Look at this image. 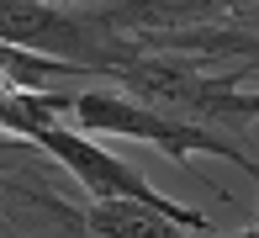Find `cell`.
<instances>
[{
    "instance_id": "cell-5",
    "label": "cell",
    "mask_w": 259,
    "mask_h": 238,
    "mask_svg": "<svg viewBox=\"0 0 259 238\" xmlns=\"http://www.w3.org/2000/svg\"><path fill=\"white\" fill-rule=\"evenodd\" d=\"M85 228L101 233V238H175V233H191L164 207H148V201H133V196H96L85 207Z\"/></svg>"
},
{
    "instance_id": "cell-1",
    "label": "cell",
    "mask_w": 259,
    "mask_h": 238,
    "mask_svg": "<svg viewBox=\"0 0 259 238\" xmlns=\"http://www.w3.org/2000/svg\"><path fill=\"white\" fill-rule=\"evenodd\" d=\"M69 122L85 127L96 138H133V143H154L159 153H169L175 164H191V153H211V159H228L238 164L243 175L259 185V159L249 153V143L222 133V127H206V122H191V116H175V111H159V106L138 101L127 90H74V111Z\"/></svg>"
},
{
    "instance_id": "cell-3",
    "label": "cell",
    "mask_w": 259,
    "mask_h": 238,
    "mask_svg": "<svg viewBox=\"0 0 259 238\" xmlns=\"http://www.w3.org/2000/svg\"><path fill=\"white\" fill-rule=\"evenodd\" d=\"M74 175L42 143L0 133V233H90Z\"/></svg>"
},
{
    "instance_id": "cell-7",
    "label": "cell",
    "mask_w": 259,
    "mask_h": 238,
    "mask_svg": "<svg viewBox=\"0 0 259 238\" xmlns=\"http://www.w3.org/2000/svg\"><path fill=\"white\" fill-rule=\"evenodd\" d=\"M58 80H85V74H79L74 64H64V58L0 43V85H58Z\"/></svg>"
},
{
    "instance_id": "cell-2",
    "label": "cell",
    "mask_w": 259,
    "mask_h": 238,
    "mask_svg": "<svg viewBox=\"0 0 259 238\" xmlns=\"http://www.w3.org/2000/svg\"><path fill=\"white\" fill-rule=\"evenodd\" d=\"M0 43L32 48L74 64L85 80H111L138 53V37L116 32L90 11V0H0Z\"/></svg>"
},
{
    "instance_id": "cell-4",
    "label": "cell",
    "mask_w": 259,
    "mask_h": 238,
    "mask_svg": "<svg viewBox=\"0 0 259 238\" xmlns=\"http://www.w3.org/2000/svg\"><path fill=\"white\" fill-rule=\"evenodd\" d=\"M32 143H42V148H48L53 159L64 164L69 175H74V185L85 190L90 201H96V196H133V201H148V207H164L169 217H180L191 233H217L196 207H180L175 196L154 190V185H148L127 159H116L111 148H101L96 133H85V127H74V122H53V127H42Z\"/></svg>"
},
{
    "instance_id": "cell-6",
    "label": "cell",
    "mask_w": 259,
    "mask_h": 238,
    "mask_svg": "<svg viewBox=\"0 0 259 238\" xmlns=\"http://www.w3.org/2000/svg\"><path fill=\"white\" fill-rule=\"evenodd\" d=\"M69 111H74V95L53 85H0V133L37 138L42 127L69 122Z\"/></svg>"
}]
</instances>
